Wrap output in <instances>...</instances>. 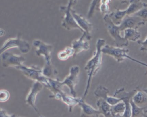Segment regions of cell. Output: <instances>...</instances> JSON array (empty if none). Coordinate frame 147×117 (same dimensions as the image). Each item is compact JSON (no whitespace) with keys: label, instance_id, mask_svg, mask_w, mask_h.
Listing matches in <instances>:
<instances>
[{"label":"cell","instance_id":"obj_27","mask_svg":"<svg viewBox=\"0 0 147 117\" xmlns=\"http://www.w3.org/2000/svg\"><path fill=\"white\" fill-rule=\"evenodd\" d=\"M134 15L141 18L146 22H147V3L143 8Z\"/></svg>","mask_w":147,"mask_h":117},{"label":"cell","instance_id":"obj_33","mask_svg":"<svg viewBox=\"0 0 147 117\" xmlns=\"http://www.w3.org/2000/svg\"><path fill=\"white\" fill-rule=\"evenodd\" d=\"M12 117H24L22 116H17L16 115H12Z\"/></svg>","mask_w":147,"mask_h":117},{"label":"cell","instance_id":"obj_35","mask_svg":"<svg viewBox=\"0 0 147 117\" xmlns=\"http://www.w3.org/2000/svg\"><path fill=\"white\" fill-rule=\"evenodd\" d=\"M40 117H44L42 116V115H40Z\"/></svg>","mask_w":147,"mask_h":117},{"label":"cell","instance_id":"obj_11","mask_svg":"<svg viewBox=\"0 0 147 117\" xmlns=\"http://www.w3.org/2000/svg\"><path fill=\"white\" fill-rule=\"evenodd\" d=\"M1 56L2 66L5 68L12 67L16 68L24 65L23 63L26 61L24 56L6 52L1 54Z\"/></svg>","mask_w":147,"mask_h":117},{"label":"cell","instance_id":"obj_22","mask_svg":"<svg viewBox=\"0 0 147 117\" xmlns=\"http://www.w3.org/2000/svg\"><path fill=\"white\" fill-rule=\"evenodd\" d=\"M123 32L124 38L128 42H138L141 37V34L138 31V29L127 28L125 29Z\"/></svg>","mask_w":147,"mask_h":117},{"label":"cell","instance_id":"obj_7","mask_svg":"<svg viewBox=\"0 0 147 117\" xmlns=\"http://www.w3.org/2000/svg\"><path fill=\"white\" fill-rule=\"evenodd\" d=\"M80 71V67L78 65H74L70 68L69 74L61 81V84L63 86H67L71 95L74 98H76V87L79 81Z\"/></svg>","mask_w":147,"mask_h":117},{"label":"cell","instance_id":"obj_17","mask_svg":"<svg viewBox=\"0 0 147 117\" xmlns=\"http://www.w3.org/2000/svg\"><path fill=\"white\" fill-rule=\"evenodd\" d=\"M78 105L81 109V117H99L102 115L99 110L95 109L86 103L82 98H79Z\"/></svg>","mask_w":147,"mask_h":117},{"label":"cell","instance_id":"obj_32","mask_svg":"<svg viewBox=\"0 0 147 117\" xmlns=\"http://www.w3.org/2000/svg\"><path fill=\"white\" fill-rule=\"evenodd\" d=\"M112 117H123L122 116V115H113Z\"/></svg>","mask_w":147,"mask_h":117},{"label":"cell","instance_id":"obj_18","mask_svg":"<svg viewBox=\"0 0 147 117\" xmlns=\"http://www.w3.org/2000/svg\"><path fill=\"white\" fill-rule=\"evenodd\" d=\"M97 106L101 114L104 117H112V106L106 101L102 98H99L97 100Z\"/></svg>","mask_w":147,"mask_h":117},{"label":"cell","instance_id":"obj_26","mask_svg":"<svg viewBox=\"0 0 147 117\" xmlns=\"http://www.w3.org/2000/svg\"><path fill=\"white\" fill-rule=\"evenodd\" d=\"M125 110V105L123 101H121L111 107L112 116L113 115L123 114Z\"/></svg>","mask_w":147,"mask_h":117},{"label":"cell","instance_id":"obj_16","mask_svg":"<svg viewBox=\"0 0 147 117\" xmlns=\"http://www.w3.org/2000/svg\"><path fill=\"white\" fill-rule=\"evenodd\" d=\"M94 93L95 96L97 98H102L104 100L111 106H113L120 102L122 101L120 98L117 97L109 96L108 95L109 90L108 89V88L104 86H99L95 90Z\"/></svg>","mask_w":147,"mask_h":117},{"label":"cell","instance_id":"obj_10","mask_svg":"<svg viewBox=\"0 0 147 117\" xmlns=\"http://www.w3.org/2000/svg\"><path fill=\"white\" fill-rule=\"evenodd\" d=\"M136 91L137 89H135L129 92H127L125 90L124 88L122 87L117 89L114 92L113 96L120 98L125 105V110L122 115V117H131V106L130 104V100Z\"/></svg>","mask_w":147,"mask_h":117},{"label":"cell","instance_id":"obj_9","mask_svg":"<svg viewBox=\"0 0 147 117\" xmlns=\"http://www.w3.org/2000/svg\"><path fill=\"white\" fill-rule=\"evenodd\" d=\"M71 9L68 8L67 6H61L59 10L63 14V19L61 22V25L63 28L68 31L74 29H78L82 32V29L78 25L74 16H72L71 12Z\"/></svg>","mask_w":147,"mask_h":117},{"label":"cell","instance_id":"obj_25","mask_svg":"<svg viewBox=\"0 0 147 117\" xmlns=\"http://www.w3.org/2000/svg\"><path fill=\"white\" fill-rule=\"evenodd\" d=\"M74 56H75V51L72 46L66 47L58 54V58L61 61L67 60L70 57Z\"/></svg>","mask_w":147,"mask_h":117},{"label":"cell","instance_id":"obj_8","mask_svg":"<svg viewBox=\"0 0 147 117\" xmlns=\"http://www.w3.org/2000/svg\"><path fill=\"white\" fill-rule=\"evenodd\" d=\"M33 46L36 48V54L38 56H42L44 58L45 64L52 65V52L53 46L39 40H34Z\"/></svg>","mask_w":147,"mask_h":117},{"label":"cell","instance_id":"obj_30","mask_svg":"<svg viewBox=\"0 0 147 117\" xmlns=\"http://www.w3.org/2000/svg\"><path fill=\"white\" fill-rule=\"evenodd\" d=\"M0 117H12V115H10L4 109H1Z\"/></svg>","mask_w":147,"mask_h":117},{"label":"cell","instance_id":"obj_2","mask_svg":"<svg viewBox=\"0 0 147 117\" xmlns=\"http://www.w3.org/2000/svg\"><path fill=\"white\" fill-rule=\"evenodd\" d=\"M52 94L49 96L50 98L60 100L64 102L68 107L70 112H72L74 108L78 104L79 98L69 95L63 91V86L58 79L48 78V83L45 85Z\"/></svg>","mask_w":147,"mask_h":117},{"label":"cell","instance_id":"obj_6","mask_svg":"<svg viewBox=\"0 0 147 117\" xmlns=\"http://www.w3.org/2000/svg\"><path fill=\"white\" fill-rule=\"evenodd\" d=\"M16 69L21 71L25 77L34 82H39L44 84V86L48 83V78L43 75L42 69H40L38 66H26L23 65L16 68Z\"/></svg>","mask_w":147,"mask_h":117},{"label":"cell","instance_id":"obj_31","mask_svg":"<svg viewBox=\"0 0 147 117\" xmlns=\"http://www.w3.org/2000/svg\"><path fill=\"white\" fill-rule=\"evenodd\" d=\"M77 3H78V0H69L68 5L66 6L68 7V8L72 9L74 6H75L76 4Z\"/></svg>","mask_w":147,"mask_h":117},{"label":"cell","instance_id":"obj_4","mask_svg":"<svg viewBox=\"0 0 147 117\" xmlns=\"http://www.w3.org/2000/svg\"><path fill=\"white\" fill-rule=\"evenodd\" d=\"M104 21L108 32L111 36L116 44V46L123 48L128 46V41L125 39L123 36L121 35V32L120 31L119 25H116L110 18L108 14L104 16Z\"/></svg>","mask_w":147,"mask_h":117},{"label":"cell","instance_id":"obj_29","mask_svg":"<svg viewBox=\"0 0 147 117\" xmlns=\"http://www.w3.org/2000/svg\"><path fill=\"white\" fill-rule=\"evenodd\" d=\"M139 44L141 45L140 50L142 52H147V36L144 40H139L137 42Z\"/></svg>","mask_w":147,"mask_h":117},{"label":"cell","instance_id":"obj_34","mask_svg":"<svg viewBox=\"0 0 147 117\" xmlns=\"http://www.w3.org/2000/svg\"><path fill=\"white\" fill-rule=\"evenodd\" d=\"M144 91H145L146 92H147V88H146V89H145L144 90H143Z\"/></svg>","mask_w":147,"mask_h":117},{"label":"cell","instance_id":"obj_13","mask_svg":"<svg viewBox=\"0 0 147 117\" xmlns=\"http://www.w3.org/2000/svg\"><path fill=\"white\" fill-rule=\"evenodd\" d=\"M145 23L146 22L144 21L143 19L135 15H127L119 26L120 31L122 32H124L125 29L127 28L138 29L141 26L145 25Z\"/></svg>","mask_w":147,"mask_h":117},{"label":"cell","instance_id":"obj_1","mask_svg":"<svg viewBox=\"0 0 147 117\" xmlns=\"http://www.w3.org/2000/svg\"><path fill=\"white\" fill-rule=\"evenodd\" d=\"M106 44V41L102 38H99L97 40L96 42V50L93 56L90 58L84 66V70L86 71L88 79L86 81V86L84 90V93L82 96V98L85 99L88 95L90 86L92 84V78L95 76L99 70L101 68L102 64V58H103V52L102 48Z\"/></svg>","mask_w":147,"mask_h":117},{"label":"cell","instance_id":"obj_21","mask_svg":"<svg viewBox=\"0 0 147 117\" xmlns=\"http://www.w3.org/2000/svg\"><path fill=\"white\" fill-rule=\"evenodd\" d=\"M110 18L112 21L116 25H119L122 22L124 18L127 16V12L126 9L124 10H120L117 9L115 11H114L109 14Z\"/></svg>","mask_w":147,"mask_h":117},{"label":"cell","instance_id":"obj_12","mask_svg":"<svg viewBox=\"0 0 147 117\" xmlns=\"http://www.w3.org/2000/svg\"><path fill=\"white\" fill-rule=\"evenodd\" d=\"M44 84L39 82H34L30 89V91L25 98V103L36 111L39 116H40L38 109L36 105V98L44 87Z\"/></svg>","mask_w":147,"mask_h":117},{"label":"cell","instance_id":"obj_24","mask_svg":"<svg viewBox=\"0 0 147 117\" xmlns=\"http://www.w3.org/2000/svg\"><path fill=\"white\" fill-rule=\"evenodd\" d=\"M43 75L48 78L51 79H57V76L58 74V72L52 65L45 64L42 69Z\"/></svg>","mask_w":147,"mask_h":117},{"label":"cell","instance_id":"obj_3","mask_svg":"<svg viewBox=\"0 0 147 117\" xmlns=\"http://www.w3.org/2000/svg\"><path fill=\"white\" fill-rule=\"evenodd\" d=\"M102 50L103 54H106L113 57L118 63L122 62L124 60L127 58L133 62H135L136 63H138L140 65L147 67V64L146 63H144L142 61H139L138 60H137L129 56L128 54L129 52L128 49L117 46H111L109 44H105V46H103Z\"/></svg>","mask_w":147,"mask_h":117},{"label":"cell","instance_id":"obj_14","mask_svg":"<svg viewBox=\"0 0 147 117\" xmlns=\"http://www.w3.org/2000/svg\"><path fill=\"white\" fill-rule=\"evenodd\" d=\"M71 12L72 16H74L76 23L80 28L82 29L83 32H86L89 40H91L92 36L90 34L92 29V25L88 20L84 18L82 15L79 14L76 12L74 9H71Z\"/></svg>","mask_w":147,"mask_h":117},{"label":"cell","instance_id":"obj_20","mask_svg":"<svg viewBox=\"0 0 147 117\" xmlns=\"http://www.w3.org/2000/svg\"><path fill=\"white\" fill-rule=\"evenodd\" d=\"M131 106V117H147V108L141 107L135 104L132 100H130Z\"/></svg>","mask_w":147,"mask_h":117},{"label":"cell","instance_id":"obj_28","mask_svg":"<svg viewBox=\"0 0 147 117\" xmlns=\"http://www.w3.org/2000/svg\"><path fill=\"white\" fill-rule=\"evenodd\" d=\"M10 94L8 91L5 89H1L0 91V101L1 102H4L9 100Z\"/></svg>","mask_w":147,"mask_h":117},{"label":"cell","instance_id":"obj_5","mask_svg":"<svg viewBox=\"0 0 147 117\" xmlns=\"http://www.w3.org/2000/svg\"><path fill=\"white\" fill-rule=\"evenodd\" d=\"M18 48L19 51L23 54H26L30 52L31 46L27 41L21 38V36L18 34L15 38H11L7 40L0 49L1 54L11 48Z\"/></svg>","mask_w":147,"mask_h":117},{"label":"cell","instance_id":"obj_23","mask_svg":"<svg viewBox=\"0 0 147 117\" xmlns=\"http://www.w3.org/2000/svg\"><path fill=\"white\" fill-rule=\"evenodd\" d=\"M137 91L132 97V100L135 104L140 106L147 102V93L137 87Z\"/></svg>","mask_w":147,"mask_h":117},{"label":"cell","instance_id":"obj_19","mask_svg":"<svg viewBox=\"0 0 147 117\" xmlns=\"http://www.w3.org/2000/svg\"><path fill=\"white\" fill-rule=\"evenodd\" d=\"M129 5L126 9L127 15H132L143 8L146 4L141 0H129Z\"/></svg>","mask_w":147,"mask_h":117},{"label":"cell","instance_id":"obj_15","mask_svg":"<svg viewBox=\"0 0 147 117\" xmlns=\"http://www.w3.org/2000/svg\"><path fill=\"white\" fill-rule=\"evenodd\" d=\"M90 40L88 39L86 32H83L82 36L78 40L72 42L71 46L75 51V56L84 51H87L90 48Z\"/></svg>","mask_w":147,"mask_h":117}]
</instances>
